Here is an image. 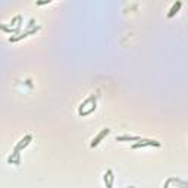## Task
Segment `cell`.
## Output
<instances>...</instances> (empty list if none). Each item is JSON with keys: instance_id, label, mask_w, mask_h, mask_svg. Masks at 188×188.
Listing matches in <instances>:
<instances>
[{"instance_id": "3", "label": "cell", "mask_w": 188, "mask_h": 188, "mask_svg": "<svg viewBox=\"0 0 188 188\" xmlns=\"http://www.w3.org/2000/svg\"><path fill=\"white\" fill-rule=\"evenodd\" d=\"M31 138H33L31 135H27L25 138H22V140H21V143H19V144L16 145V147H15V151H19V150L22 149V147H25V145H28V143H29V141H31Z\"/></svg>"}, {"instance_id": "7", "label": "cell", "mask_w": 188, "mask_h": 188, "mask_svg": "<svg viewBox=\"0 0 188 188\" xmlns=\"http://www.w3.org/2000/svg\"><path fill=\"white\" fill-rule=\"evenodd\" d=\"M48 2H37V5H47Z\"/></svg>"}, {"instance_id": "4", "label": "cell", "mask_w": 188, "mask_h": 188, "mask_svg": "<svg viewBox=\"0 0 188 188\" xmlns=\"http://www.w3.org/2000/svg\"><path fill=\"white\" fill-rule=\"evenodd\" d=\"M181 5H182L181 2H176V3H175V5L172 6V9H170V12H169V13H168V16H169V18H172V16H174V15L176 13V12H178V9H179V8H181Z\"/></svg>"}, {"instance_id": "8", "label": "cell", "mask_w": 188, "mask_h": 188, "mask_svg": "<svg viewBox=\"0 0 188 188\" xmlns=\"http://www.w3.org/2000/svg\"><path fill=\"white\" fill-rule=\"evenodd\" d=\"M126 188H135V187H126Z\"/></svg>"}, {"instance_id": "1", "label": "cell", "mask_w": 188, "mask_h": 188, "mask_svg": "<svg viewBox=\"0 0 188 188\" xmlns=\"http://www.w3.org/2000/svg\"><path fill=\"white\" fill-rule=\"evenodd\" d=\"M109 132H110V130H109V128H104V130L101 131V132H99V134H97V137L94 138V140H93L91 147H96V145L99 144V143H100V141L103 140V138H104V137H106V135L109 134Z\"/></svg>"}, {"instance_id": "2", "label": "cell", "mask_w": 188, "mask_h": 188, "mask_svg": "<svg viewBox=\"0 0 188 188\" xmlns=\"http://www.w3.org/2000/svg\"><path fill=\"white\" fill-rule=\"evenodd\" d=\"M147 145H156V147H159L160 143L159 141H153V140H144L141 141V143H137V144L132 145V149H138V147H147Z\"/></svg>"}, {"instance_id": "5", "label": "cell", "mask_w": 188, "mask_h": 188, "mask_svg": "<svg viewBox=\"0 0 188 188\" xmlns=\"http://www.w3.org/2000/svg\"><path fill=\"white\" fill-rule=\"evenodd\" d=\"M138 137H116V141H138Z\"/></svg>"}, {"instance_id": "6", "label": "cell", "mask_w": 188, "mask_h": 188, "mask_svg": "<svg viewBox=\"0 0 188 188\" xmlns=\"http://www.w3.org/2000/svg\"><path fill=\"white\" fill-rule=\"evenodd\" d=\"M94 100H96V97H94V96H90L87 100H85V101H84V103L81 104V110H82V107L85 106V104H88V103H91V101H94ZM81 110H79V112H81Z\"/></svg>"}]
</instances>
